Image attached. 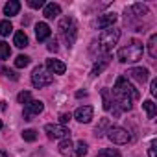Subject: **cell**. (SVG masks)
Returning a JSON list of instances; mask_svg holds the SVG:
<instances>
[{"label":"cell","instance_id":"obj_1","mask_svg":"<svg viewBox=\"0 0 157 157\" xmlns=\"http://www.w3.org/2000/svg\"><path fill=\"white\" fill-rule=\"evenodd\" d=\"M113 96H115V100H117L115 105H117L120 111H129V109L133 107V102L139 100L140 94H139V91L128 82V78L120 76V78H117V82H115Z\"/></svg>","mask_w":157,"mask_h":157},{"label":"cell","instance_id":"obj_2","mask_svg":"<svg viewBox=\"0 0 157 157\" xmlns=\"http://www.w3.org/2000/svg\"><path fill=\"white\" fill-rule=\"evenodd\" d=\"M142 52H144V44L140 41L133 39L128 46L118 50V61L120 63H137L142 57Z\"/></svg>","mask_w":157,"mask_h":157},{"label":"cell","instance_id":"obj_3","mask_svg":"<svg viewBox=\"0 0 157 157\" xmlns=\"http://www.w3.org/2000/svg\"><path fill=\"white\" fill-rule=\"evenodd\" d=\"M120 39V30L117 28H107L102 32L100 39H98V54H104V56H109V52L115 48V44L118 43Z\"/></svg>","mask_w":157,"mask_h":157},{"label":"cell","instance_id":"obj_4","mask_svg":"<svg viewBox=\"0 0 157 157\" xmlns=\"http://www.w3.org/2000/svg\"><path fill=\"white\" fill-rule=\"evenodd\" d=\"M59 33L61 37L65 39L67 46L70 48L74 43H76V35H78V28H76V22L72 17H65L61 22H59Z\"/></svg>","mask_w":157,"mask_h":157},{"label":"cell","instance_id":"obj_5","mask_svg":"<svg viewBox=\"0 0 157 157\" xmlns=\"http://www.w3.org/2000/svg\"><path fill=\"white\" fill-rule=\"evenodd\" d=\"M52 82H54V76H52V74H48V72H44L41 65L33 68V72H32V83H33V87L43 89V87L50 85Z\"/></svg>","mask_w":157,"mask_h":157},{"label":"cell","instance_id":"obj_6","mask_svg":"<svg viewBox=\"0 0 157 157\" xmlns=\"http://www.w3.org/2000/svg\"><path fill=\"white\" fill-rule=\"evenodd\" d=\"M107 139L113 144H128L131 140V135L128 133V129H124L120 126H111L107 129Z\"/></svg>","mask_w":157,"mask_h":157},{"label":"cell","instance_id":"obj_7","mask_svg":"<svg viewBox=\"0 0 157 157\" xmlns=\"http://www.w3.org/2000/svg\"><path fill=\"white\" fill-rule=\"evenodd\" d=\"M43 109H44V104H43L41 100H32V102H28L26 107H24V113H22V115H24V120H33V117L41 115Z\"/></svg>","mask_w":157,"mask_h":157},{"label":"cell","instance_id":"obj_8","mask_svg":"<svg viewBox=\"0 0 157 157\" xmlns=\"http://www.w3.org/2000/svg\"><path fill=\"white\" fill-rule=\"evenodd\" d=\"M44 131L50 139H65L68 137V129L61 124H46L44 126Z\"/></svg>","mask_w":157,"mask_h":157},{"label":"cell","instance_id":"obj_9","mask_svg":"<svg viewBox=\"0 0 157 157\" xmlns=\"http://www.w3.org/2000/svg\"><path fill=\"white\" fill-rule=\"evenodd\" d=\"M93 107L91 105H82V107H78L76 111H74V118L78 120V122H82V124H89L91 120H93Z\"/></svg>","mask_w":157,"mask_h":157},{"label":"cell","instance_id":"obj_10","mask_svg":"<svg viewBox=\"0 0 157 157\" xmlns=\"http://www.w3.org/2000/svg\"><path fill=\"white\" fill-rule=\"evenodd\" d=\"M128 74L133 78L135 82H139V83H144L146 80H148V68H142V67H133V68H129L128 70Z\"/></svg>","mask_w":157,"mask_h":157},{"label":"cell","instance_id":"obj_11","mask_svg":"<svg viewBox=\"0 0 157 157\" xmlns=\"http://www.w3.org/2000/svg\"><path fill=\"white\" fill-rule=\"evenodd\" d=\"M115 22H117V13H105V15H100V17H98V21H96L98 28H102V30L113 28V24H115Z\"/></svg>","mask_w":157,"mask_h":157},{"label":"cell","instance_id":"obj_12","mask_svg":"<svg viewBox=\"0 0 157 157\" xmlns=\"http://www.w3.org/2000/svg\"><path fill=\"white\" fill-rule=\"evenodd\" d=\"M46 68H48V74H65V70H67L65 63H61L59 59H48Z\"/></svg>","mask_w":157,"mask_h":157},{"label":"cell","instance_id":"obj_13","mask_svg":"<svg viewBox=\"0 0 157 157\" xmlns=\"http://www.w3.org/2000/svg\"><path fill=\"white\" fill-rule=\"evenodd\" d=\"M50 26L46 24V22H39L37 26H35V37H37V41H46L48 37H50Z\"/></svg>","mask_w":157,"mask_h":157},{"label":"cell","instance_id":"obj_14","mask_svg":"<svg viewBox=\"0 0 157 157\" xmlns=\"http://www.w3.org/2000/svg\"><path fill=\"white\" fill-rule=\"evenodd\" d=\"M43 15L46 17V19H56L57 15H61V6L59 4H44V11H43Z\"/></svg>","mask_w":157,"mask_h":157},{"label":"cell","instance_id":"obj_15","mask_svg":"<svg viewBox=\"0 0 157 157\" xmlns=\"http://www.w3.org/2000/svg\"><path fill=\"white\" fill-rule=\"evenodd\" d=\"M19 11H21V2H17V0H10L4 6V15H8V17H15V15H19Z\"/></svg>","mask_w":157,"mask_h":157},{"label":"cell","instance_id":"obj_16","mask_svg":"<svg viewBox=\"0 0 157 157\" xmlns=\"http://www.w3.org/2000/svg\"><path fill=\"white\" fill-rule=\"evenodd\" d=\"M109 59H111L109 56H104V57H100V59L94 63V67H93V72H91V74H93V76H98V74H102V70H104V68L109 65Z\"/></svg>","mask_w":157,"mask_h":157},{"label":"cell","instance_id":"obj_17","mask_svg":"<svg viewBox=\"0 0 157 157\" xmlns=\"http://www.w3.org/2000/svg\"><path fill=\"white\" fill-rule=\"evenodd\" d=\"M74 144H72V140L68 139V137H65L61 142H59V153L61 155H72L74 153Z\"/></svg>","mask_w":157,"mask_h":157},{"label":"cell","instance_id":"obj_18","mask_svg":"<svg viewBox=\"0 0 157 157\" xmlns=\"http://www.w3.org/2000/svg\"><path fill=\"white\" fill-rule=\"evenodd\" d=\"M111 128V122H109V118H102L100 120V124L96 126V129H94V135L96 137H104L105 133H107V129Z\"/></svg>","mask_w":157,"mask_h":157},{"label":"cell","instance_id":"obj_19","mask_svg":"<svg viewBox=\"0 0 157 157\" xmlns=\"http://www.w3.org/2000/svg\"><path fill=\"white\" fill-rule=\"evenodd\" d=\"M13 44H15L17 48H24V46H28V37H26V33H24V32H15Z\"/></svg>","mask_w":157,"mask_h":157},{"label":"cell","instance_id":"obj_20","mask_svg":"<svg viewBox=\"0 0 157 157\" xmlns=\"http://www.w3.org/2000/svg\"><path fill=\"white\" fill-rule=\"evenodd\" d=\"M102 102H104V109L105 111H109L111 107H113V94H111V91L109 89H102Z\"/></svg>","mask_w":157,"mask_h":157},{"label":"cell","instance_id":"obj_21","mask_svg":"<svg viewBox=\"0 0 157 157\" xmlns=\"http://www.w3.org/2000/svg\"><path fill=\"white\" fill-rule=\"evenodd\" d=\"M157 35L155 33H151L150 35V39H148V54H150V57L151 59H155L157 57Z\"/></svg>","mask_w":157,"mask_h":157},{"label":"cell","instance_id":"obj_22","mask_svg":"<svg viewBox=\"0 0 157 157\" xmlns=\"http://www.w3.org/2000/svg\"><path fill=\"white\" fill-rule=\"evenodd\" d=\"M142 107H144V111H146L148 118H153V117H155V113H157V107H155V104H153L151 100H146V102H142Z\"/></svg>","mask_w":157,"mask_h":157},{"label":"cell","instance_id":"obj_23","mask_svg":"<svg viewBox=\"0 0 157 157\" xmlns=\"http://www.w3.org/2000/svg\"><path fill=\"white\" fill-rule=\"evenodd\" d=\"M87 153V142H83V140H80V142H78L76 144V150H74V157H83Z\"/></svg>","mask_w":157,"mask_h":157},{"label":"cell","instance_id":"obj_24","mask_svg":"<svg viewBox=\"0 0 157 157\" xmlns=\"http://www.w3.org/2000/svg\"><path fill=\"white\" fill-rule=\"evenodd\" d=\"M96 157H122V155H120V151H118V150H115V148H105V150L98 151V155H96Z\"/></svg>","mask_w":157,"mask_h":157},{"label":"cell","instance_id":"obj_25","mask_svg":"<svg viewBox=\"0 0 157 157\" xmlns=\"http://www.w3.org/2000/svg\"><path fill=\"white\" fill-rule=\"evenodd\" d=\"M11 56V48L6 41H0V59H8Z\"/></svg>","mask_w":157,"mask_h":157},{"label":"cell","instance_id":"obj_26","mask_svg":"<svg viewBox=\"0 0 157 157\" xmlns=\"http://www.w3.org/2000/svg\"><path fill=\"white\" fill-rule=\"evenodd\" d=\"M131 11H135V15H137L139 19H142L144 15H148V8H146L144 4H133Z\"/></svg>","mask_w":157,"mask_h":157},{"label":"cell","instance_id":"obj_27","mask_svg":"<svg viewBox=\"0 0 157 157\" xmlns=\"http://www.w3.org/2000/svg\"><path fill=\"white\" fill-rule=\"evenodd\" d=\"M11 30H13V26H11V22H10V21H2V22H0V35H2V37L10 35V33H11Z\"/></svg>","mask_w":157,"mask_h":157},{"label":"cell","instance_id":"obj_28","mask_svg":"<svg viewBox=\"0 0 157 157\" xmlns=\"http://www.w3.org/2000/svg\"><path fill=\"white\" fill-rule=\"evenodd\" d=\"M22 139L28 140V142H33V140L37 139V131L32 129V128H30V129H24V131H22Z\"/></svg>","mask_w":157,"mask_h":157},{"label":"cell","instance_id":"obj_29","mask_svg":"<svg viewBox=\"0 0 157 157\" xmlns=\"http://www.w3.org/2000/svg\"><path fill=\"white\" fill-rule=\"evenodd\" d=\"M30 65V57L28 56H19L17 59H15V67L17 68H24V67H28Z\"/></svg>","mask_w":157,"mask_h":157},{"label":"cell","instance_id":"obj_30","mask_svg":"<svg viewBox=\"0 0 157 157\" xmlns=\"http://www.w3.org/2000/svg\"><path fill=\"white\" fill-rule=\"evenodd\" d=\"M17 102H19V104H28V102H32V94H30L28 91H22V93H19Z\"/></svg>","mask_w":157,"mask_h":157},{"label":"cell","instance_id":"obj_31","mask_svg":"<svg viewBox=\"0 0 157 157\" xmlns=\"http://www.w3.org/2000/svg\"><path fill=\"white\" fill-rule=\"evenodd\" d=\"M28 6H30V8H33V10L44 8V0H28Z\"/></svg>","mask_w":157,"mask_h":157},{"label":"cell","instance_id":"obj_32","mask_svg":"<svg viewBox=\"0 0 157 157\" xmlns=\"http://www.w3.org/2000/svg\"><path fill=\"white\" fill-rule=\"evenodd\" d=\"M0 72H2L4 76H8V78H11V80H17V78H19L13 70H8V68H4V67H0Z\"/></svg>","mask_w":157,"mask_h":157},{"label":"cell","instance_id":"obj_33","mask_svg":"<svg viewBox=\"0 0 157 157\" xmlns=\"http://www.w3.org/2000/svg\"><path fill=\"white\" fill-rule=\"evenodd\" d=\"M70 118H72V115H70V113H63V115H59V122H61V126H65Z\"/></svg>","mask_w":157,"mask_h":157},{"label":"cell","instance_id":"obj_34","mask_svg":"<svg viewBox=\"0 0 157 157\" xmlns=\"http://www.w3.org/2000/svg\"><path fill=\"white\" fill-rule=\"evenodd\" d=\"M57 48H59V46H57V41H56V39L48 43V50H50V52H57Z\"/></svg>","mask_w":157,"mask_h":157},{"label":"cell","instance_id":"obj_35","mask_svg":"<svg viewBox=\"0 0 157 157\" xmlns=\"http://www.w3.org/2000/svg\"><path fill=\"white\" fill-rule=\"evenodd\" d=\"M150 93L155 96L157 94V80H151V83H150Z\"/></svg>","mask_w":157,"mask_h":157},{"label":"cell","instance_id":"obj_36","mask_svg":"<svg viewBox=\"0 0 157 157\" xmlns=\"http://www.w3.org/2000/svg\"><path fill=\"white\" fill-rule=\"evenodd\" d=\"M148 155H150V157H157V153H155V140L150 144V148H148Z\"/></svg>","mask_w":157,"mask_h":157},{"label":"cell","instance_id":"obj_37","mask_svg":"<svg viewBox=\"0 0 157 157\" xmlns=\"http://www.w3.org/2000/svg\"><path fill=\"white\" fill-rule=\"evenodd\" d=\"M76 96H78V98H82V96H87V93H83V91H78V93H76Z\"/></svg>","mask_w":157,"mask_h":157},{"label":"cell","instance_id":"obj_38","mask_svg":"<svg viewBox=\"0 0 157 157\" xmlns=\"http://www.w3.org/2000/svg\"><path fill=\"white\" fill-rule=\"evenodd\" d=\"M0 157H8V153H6L4 150H0Z\"/></svg>","mask_w":157,"mask_h":157},{"label":"cell","instance_id":"obj_39","mask_svg":"<svg viewBox=\"0 0 157 157\" xmlns=\"http://www.w3.org/2000/svg\"><path fill=\"white\" fill-rule=\"evenodd\" d=\"M0 129H2V122H0Z\"/></svg>","mask_w":157,"mask_h":157}]
</instances>
